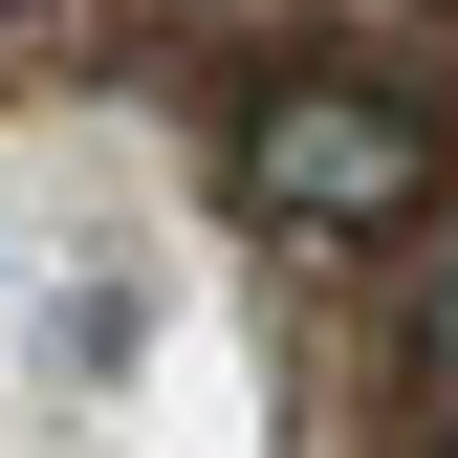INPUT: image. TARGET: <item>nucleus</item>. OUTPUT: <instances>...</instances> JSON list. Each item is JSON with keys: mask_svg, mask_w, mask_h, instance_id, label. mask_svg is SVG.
I'll use <instances>...</instances> for the list:
<instances>
[{"mask_svg": "<svg viewBox=\"0 0 458 458\" xmlns=\"http://www.w3.org/2000/svg\"><path fill=\"white\" fill-rule=\"evenodd\" d=\"M218 175H241L262 241H415L437 218V109L393 66H284V88H241Z\"/></svg>", "mask_w": 458, "mask_h": 458, "instance_id": "f257e3e1", "label": "nucleus"}, {"mask_svg": "<svg viewBox=\"0 0 458 458\" xmlns=\"http://www.w3.org/2000/svg\"><path fill=\"white\" fill-rule=\"evenodd\" d=\"M393 371H415L437 415H458V197L415 218V241H393Z\"/></svg>", "mask_w": 458, "mask_h": 458, "instance_id": "f03ea898", "label": "nucleus"}, {"mask_svg": "<svg viewBox=\"0 0 458 458\" xmlns=\"http://www.w3.org/2000/svg\"><path fill=\"white\" fill-rule=\"evenodd\" d=\"M0 22H44V0H0Z\"/></svg>", "mask_w": 458, "mask_h": 458, "instance_id": "7ed1b4c3", "label": "nucleus"}, {"mask_svg": "<svg viewBox=\"0 0 458 458\" xmlns=\"http://www.w3.org/2000/svg\"><path fill=\"white\" fill-rule=\"evenodd\" d=\"M437 458H458V415H437Z\"/></svg>", "mask_w": 458, "mask_h": 458, "instance_id": "20e7f679", "label": "nucleus"}]
</instances>
